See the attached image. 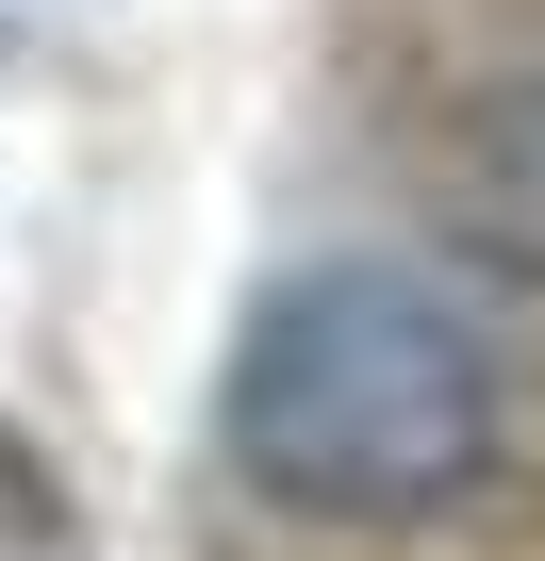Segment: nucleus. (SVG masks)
<instances>
[{
	"instance_id": "f257e3e1",
	"label": "nucleus",
	"mask_w": 545,
	"mask_h": 561,
	"mask_svg": "<svg viewBox=\"0 0 545 561\" xmlns=\"http://www.w3.org/2000/svg\"><path fill=\"white\" fill-rule=\"evenodd\" d=\"M215 430H231V462L282 512H348V528L446 512L496 462V347L413 264H298L231 331Z\"/></svg>"
},
{
	"instance_id": "f03ea898",
	"label": "nucleus",
	"mask_w": 545,
	"mask_h": 561,
	"mask_svg": "<svg viewBox=\"0 0 545 561\" xmlns=\"http://www.w3.org/2000/svg\"><path fill=\"white\" fill-rule=\"evenodd\" d=\"M430 198L479 264L545 280V67H496L446 133H430Z\"/></svg>"
}]
</instances>
